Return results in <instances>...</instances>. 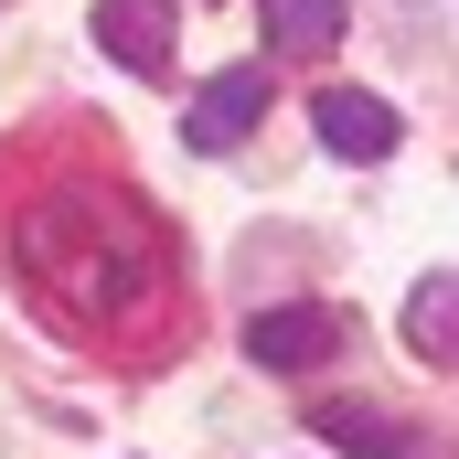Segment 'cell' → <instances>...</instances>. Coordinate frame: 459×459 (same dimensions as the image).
<instances>
[{
	"mask_svg": "<svg viewBox=\"0 0 459 459\" xmlns=\"http://www.w3.org/2000/svg\"><path fill=\"white\" fill-rule=\"evenodd\" d=\"M267 43L278 54H332L342 43V0H267Z\"/></svg>",
	"mask_w": 459,
	"mask_h": 459,
	"instance_id": "8",
	"label": "cell"
},
{
	"mask_svg": "<svg viewBox=\"0 0 459 459\" xmlns=\"http://www.w3.org/2000/svg\"><path fill=\"white\" fill-rule=\"evenodd\" d=\"M310 128H321V150L332 160H385L406 128H395V108L385 97H363V86H321L310 97Z\"/></svg>",
	"mask_w": 459,
	"mask_h": 459,
	"instance_id": "3",
	"label": "cell"
},
{
	"mask_svg": "<svg viewBox=\"0 0 459 459\" xmlns=\"http://www.w3.org/2000/svg\"><path fill=\"white\" fill-rule=\"evenodd\" d=\"M11 256L65 321H97V310L150 289V225L117 214V204H43V214L11 225Z\"/></svg>",
	"mask_w": 459,
	"mask_h": 459,
	"instance_id": "1",
	"label": "cell"
},
{
	"mask_svg": "<svg viewBox=\"0 0 459 459\" xmlns=\"http://www.w3.org/2000/svg\"><path fill=\"white\" fill-rule=\"evenodd\" d=\"M256 117H267V65H225V75L182 108V139H193V150H235Z\"/></svg>",
	"mask_w": 459,
	"mask_h": 459,
	"instance_id": "4",
	"label": "cell"
},
{
	"mask_svg": "<svg viewBox=\"0 0 459 459\" xmlns=\"http://www.w3.org/2000/svg\"><path fill=\"white\" fill-rule=\"evenodd\" d=\"M310 428L352 459H417V428L406 417H385V406H310Z\"/></svg>",
	"mask_w": 459,
	"mask_h": 459,
	"instance_id": "7",
	"label": "cell"
},
{
	"mask_svg": "<svg viewBox=\"0 0 459 459\" xmlns=\"http://www.w3.org/2000/svg\"><path fill=\"white\" fill-rule=\"evenodd\" d=\"M332 352H342V310H321V299H289V310L246 321V363H267V374H310Z\"/></svg>",
	"mask_w": 459,
	"mask_h": 459,
	"instance_id": "2",
	"label": "cell"
},
{
	"mask_svg": "<svg viewBox=\"0 0 459 459\" xmlns=\"http://www.w3.org/2000/svg\"><path fill=\"white\" fill-rule=\"evenodd\" d=\"M406 352L438 363V374H459V267L449 278H417V299H406Z\"/></svg>",
	"mask_w": 459,
	"mask_h": 459,
	"instance_id": "6",
	"label": "cell"
},
{
	"mask_svg": "<svg viewBox=\"0 0 459 459\" xmlns=\"http://www.w3.org/2000/svg\"><path fill=\"white\" fill-rule=\"evenodd\" d=\"M97 43H108L128 75H171L182 22H171V0H97Z\"/></svg>",
	"mask_w": 459,
	"mask_h": 459,
	"instance_id": "5",
	"label": "cell"
}]
</instances>
